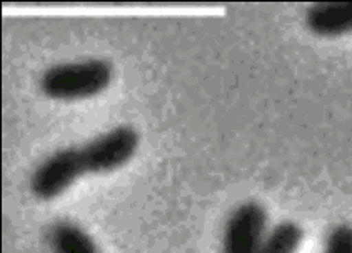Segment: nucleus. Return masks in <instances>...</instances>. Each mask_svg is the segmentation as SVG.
<instances>
[{"label": "nucleus", "instance_id": "nucleus-6", "mask_svg": "<svg viewBox=\"0 0 352 253\" xmlns=\"http://www.w3.org/2000/svg\"><path fill=\"white\" fill-rule=\"evenodd\" d=\"M47 240L54 253H99L91 237L72 221L54 224Z\"/></svg>", "mask_w": 352, "mask_h": 253}, {"label": "nucleus", "instance_id": "nucleus-2", "mask_svg": "<svg viewBox=\"0 0 352 253\" xmlns=\"http://www.w3.org/2000/svg\"><path fill=\"white\" fill-rule=\"evenodd\" d=\"M139 134L132 127L122 125L105 132L87 145L80 147V158L85 173H109L125 165L137 152Z\"/></svg>", "mask_w": 352, "mask_h": 253}, {"label": "nucleus", "instance_id": "nucleus-8", "mask_svg": "<svg viewBox=\"0 0 352 253\" xmlns=\"http://www.w3.org/2000/svg\"><path fill=\"white\" fill-rule=\"evenodd\" d=\"M324 253H352V225L332 227L324 242Z\"/></svg>", "mask_w": 352, "mask_h": 253}, {"label": "nucleus", "instance_id": "nucleus-3", "mask_svg": "<svg viewBox=\"0 0 352 253\" xmlns=\"http://www.w3.org/2000/svg\"><path fill=\"white\" fill-rule=\"evenodd\" d=\"M80 149L57 150L47 157L30 177V190L38 200H52L64 193L80 175H84Z\"/></svg>", "mask_w": 352, "mask_h": 253}, {"label": "nucleus", "instance_id": "nucleus-4", "mask_svg": "<svg viewBox=\"0 0 352 253\" xmlns=\"http://www.w3.org/2000/svg\"><path fill=\"white\" fill-rule=\"evenodd\" d=\"M267 212L256 200L241 204L230 213L224 228L222 253H261L265 240Z\"/></svg>", "mask_w": 352, "mask_h": 253}, {"label": "nucleus", "instance_id": "nucleus-7", "mask_svg": "<svg viewBox=\"0 0 352 253\" xmlns=\"http://www.w3.org/2000/svg\"><path fill=\"white\" fill-rule=\"evenodd\" d=\"M304 240V230L296 221H280L265 235L261 253H297Z\"/></svg>", "mask_w": 352, "mask_h": 253}, {"label": "nucleus", "instance_id": "nucleus-1", "mask_svg": "<svg viewBox=\"0 0 352 253\" xmlns=\"http://www.w3.org/2000/svg\"><path fill=\"white\" fill-rule=\"evenodd\" d=\"M114 67L107 60L54 65L41 77V91L50 99L79 100L104 92L111 85Z\"/></svg>", "mask_w": 352, "mask_h": 253}, {"label": "nucleus", "instance_id": "nucleus-5", "mask_svg": "<svg viewBox=\"0 0 352 253\" xmlns=\"http://www.w3.org/2000/svg\"><path fill=\"white\" fill-rule=\"evenodd\" d=\"M306 27L324 38L352 34V2L314 3L306 12Z\"/></svg>", "mask_w": 352, "mask_h": 253}]
</instances>
